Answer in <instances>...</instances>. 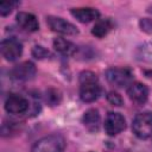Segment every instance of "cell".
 <instances>
[{
	"label": "cell",
	"instance_id": "ac0fdd59",
	"mask_svg": "<svg viewBox=\"0 0 152 152\" xmlns=\"http://www.w3.org/2000/svg\"><path fill=\"white\" fill-rule=\"evenodd\" d=\"M15 6H18V2L17 1H2L0 4V14L2 17L10 14L14 10Z\"/></svg>",
	"mask_w": 152,
	"mask_h": 152
},
{
	"label": "cell",
	"instance_id": "2e32d148",
	"mask_svg": "<svg viewBox=\"0 0 152 152\" xmlns=\"http://www.w3.org/2000/svg\"><path fill=\"white\" fill-rule=\"evenodd\" d=\"M135 56L140 62L152 64V42L140 45L135 51Z\"/></svg>",
	"mask_w": 152,
	"mask_h": 152
},
{
	"label": "cell",
	"instance_id": "5bb4252c",
	"mask_svg": "<svg viewBox=\"0 0 152 152\" xmlns=\"http://www.w3.org/2000/svg\"><path fill=\"white\" fill-rule=\"evenodd\" d=\"M53 48L57 52H59L61 55H64V56H72L77 51L76 45L64 38H55Z\"/></svg>",
	"mask_w": 152,
	"mask_h": 152
},
{
	"label": "cell",
	"instance_id": "44dd1931",
	"mask_svg": "<svg viewBox=\"0 0 152 152\" xmlns=\"http://www.w3.org/2000/svg\"><path fill=\"white\" fill-rule=\"evenodd\" d=\"M140 27L142 31L145 32H148V33H152V20L151 19H141L140 20Z\"/></svg>",
	"mask_w": 152,
	"mask_h": 152
},
{
	"label": "cell",
	"instance_id": "3957f363",
	"mask_svg": "<svg viewBox=\"0 0 152 152\" xmlns=\"http://www.w3.org/2000/svg\"><path fill=\"white\" fill-rule=\"evenodd\" d=\"M134 134L140 139H146L152 135V113L144 112L135 115L132 122Z\"/></svg>",
	"mask_w": 152,
	"mask_h": 152
},
{
	"label": "cell",
	"instance_id": "6da1fadb",
	"mask_svg": "<svg viewBox=\"0 0 152 152\" xmlns=\"http://www.w3.org/2000/svg\"><path fill=\"white\" fill-rule=\"evenodd\" d=\"M80 97L84 102H93L97 100L101 94V87L97 77L91 71H83L80 75Z\"/></svg>",
	"mask_w": 152,
	"mask_h": 152
},
{
	"label": "cell",
	"instance_id": "ba28073f",
	"mask_svg": "<svg viewBox=\"0 0 152 152\" xmlns=\"http://www.w3.org/2000/svg\"><path fill=\"white\" fill-rule=\"evenodd\" d=\"M5 109L11 114H23L28 109V101L18 94H10L5 101Z\"/></svg>",
	"mask_w": 152,
	"mask_h": 152
},
{
	"label": "cell",
	"instance_id": "8992f818",
	"mask_svg": "<svg viewBox=\"0 0 152 152\" xmlns=\"http://www.w3.org/2000/svg\"><path fill=\"white\" fill-rule=\"evenodd\" d=\"M23 52V45L19 43V40L14 38H7L1 42V53L5 57V59L12 62L18 59L21 56Z\"/></svg>",
	"mask_w": 152,
	"mask_h": 152
},
{
	"label": "cell",
	"instance_id": "9a60e30c",
	"mask_svg": "<svg viewBox=\"0 0 152 152\" xmlns=\"http://www.w3.org/2000/svg\"><path fill=\"white\" fill-rule=\"evenodd\" d=\"M113 28V23L110 19H102V20H99L91 28V33L95 36V37H99V38H102L104 37L110 30Z\"/></svg>",
	"mask_w": 152,
	"mask_h": 152
},
{
	"label": "cell",
	"instance_id": "277c9868",
	"mask_svg": "<svg viewBox=\"0 0 152 152\" xmlns=\"http://www.w3.org/2000/svg\"><path fill=\"white\" fill-rule=\"evenodd\" d=\"M106 78L110 84L122 88L132 83L133 74L127 68H109L106 71Z\"/></svg>",
	"mask_w": 152,
	"mask_h": 152
},
{
	"label": "cell",
	"instance_id": "9c48e42d",
	"mask_svg": "<svg viewBox=\"0 0 152 152\" xmlns=\"http://www.w3.org/2000/svg\"><path fill=\"white\" fill-rule=\"evenodd\" d=\"M127 95L134 103L142 104L147 101L148 89L145 84L140 82H132L127 88Z\"/></svg>",
	"mask_w": 152,
	"mask_h": 152
},
{
	"label": "cell",
	"instance_id": "4fadbf2b",
	"mask_svg": "<svg viewBox=\"0 0 152 152\" xmlns=\"http://www.w3.org/2000/svg\"><path fill=\"white\" fill-rule=\"evenodd\" d=\"M82 122H83V125H84L89 131H91V132L97 131L99 127H100V114H99V110L95 109V108L88 109V110L83 114Z\"/></svg>",
	"mask_w": 152,
	"mask_h": 152
},
{
	"label": "cell",
	"instance_id": "52a82bcc",
	"mask_svg": "<svg viewBox=\"0 0 152 152\" xmlns=\"http://www.w3.org/2000/svg\"><path fill=\"white\" fill-rule=\"evenodd\" d=\"M126 127V121L120 113L110 112L104 120V131L108 135H116Z\"/></svg>",
	"mask_w": 152,
	"mask_h": 152
},
{
	"label": "cell",
	"instance_id": "e0dca14e",
	"mask_svg": "<svg viewBox=\"0 0 152 152\" xmlns=\"http://www.w3.org/2000/svg\"><path fill=\"white\" fill-rule=\"evenodd\" d=\"M62 95L57 89L50 88L46 90V95H45V100L50 106H57L61 102Z\"/></svg>",
	"mask_w": 152,
	"mask_h": 152
},
{
	"label": "cell",
	"instance_id": "5b68a950",
	"mask_svg": "<svg viewBox=\"0 0 152 152\" xmlns=\"http://www.w3.org/2000/svg\"><path fill=\"white\" fill-rule=\"evenodd\" d=\"M46 23H48L49 27L55 32L66 34V36H75L78 33L75 25H72L71 23H69L59 17H48Z\"/></svg>",
	"mask_w": 152,
	"mask_h": 152
},
{
	"label": "cell",
	"instance_id": "d6986e66",
	"mask_svg": "<svg viewBox=\"0 0 152 152\" xmlns=\"http://www.w3.org/2000/svg\"><path fill=\"white\" fill-rule=\"evenodd\" d=\"M107 100L113 106H121L122 104V97L115 91H109L107 95Z\"/></svg>",
	"mask_w": 152,
	"mask_h": 152
},
{
	"label": "cell",
	"instance_id": "ffe728a7",
	"mask_svg": "<svg viewBox=\"0 0 152 152\" xmlns=\"http://www.w3.org/2000/svg\"><path fill=\"white\" fill-rule=\"evenodd\" d=\"M32 53H33V56L36 58H39V59L45 58V57L49 56V51L46 49H44L43 46H40V45H36L33 48V50H32Z\"/></svg>",
	"mask_w": 152,
	"mask_h": 152
},
{
	"label": "cell",
	"instance_id": "30bf717a",
	"mask_svg": "<svg viewBox=\"0 0 152 152\" xmlns=\"http://www.w3.org/2000/svg\"><path fill=\"white\" fill-rule=\"evenodd\" d=\"M36 75V66L31 62H23L11 70V76L18 81H28Z\"/></svg>",
	"mask_w": 152,
	"mask_h": 152
},
{
	"label": "cell",
	"instance_id": "7a4b0ae2",
	"mask_svg": "<svg viewBox=\"0 0 152 152\" xmlns=\"http://www.w3.org/2000/svg\"><path fill=\"white\" fill-rule=\"evenodd\" d=\"M65 147V139L59 134H50L37 140L31 152H62Z\"/></svg>",
	"mask_w": 152,
	"mask_h": 152
},
{
	"label": "cell",
	"instance_id": "7c38bea8",
	"mask_svg": "<svg viewBox=\"0 0 152 152\" xmlns=\"http://www.w3.org/2000/svg\"><path fill=\"white\" fill-rule=\"evenodd\" d=\"M71 14L74 18H76L81 23H90L95 19L99 18L100 13L97 10L91 8V7H78V8H72Z\"/></svg>",
	"mask_w": 152,
	"mask_h": 152
},
{
	"label": "cell",
	"instance_id": "8fae6325",
	"mask_svg": "<svg viewBox=\"0 0 152 152\" xmlns=\"http://www.w3.org/2000/svg\"><path fill=\"white\" fill-rule=\"evenodd\" d=\"M17 23L23 30L28 31V32H34L39 28L38 20L36 18V15H33L32 13L19 12L17 14Z\"/></svg>",
	"mask_w": 152,
	"mask_h": 152
}]
</instances>
